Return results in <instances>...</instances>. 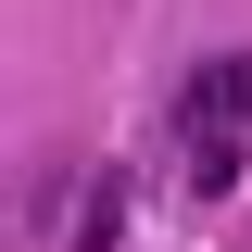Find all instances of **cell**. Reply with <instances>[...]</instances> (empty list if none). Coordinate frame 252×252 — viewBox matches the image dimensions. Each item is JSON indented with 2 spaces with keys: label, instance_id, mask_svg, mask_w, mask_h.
Wrapping results in <instances>:
<instances>
[{
  "label": "cell",
  "instance_id": "cell-2",
  "mask_svg": "<svg viewBox=\"0 0 252 252\" xmlns=\"http://www.w3.org/2000/svg\"><path fill=\"white\" fill-rule=\"evenodd\" d=\"M114 227H126V177H101L89 215H76V252H114Z\"/></svg>",
  "mask_w": 252,
  "mask_h": 252
},
{
  "label": "cell",
  "instance_id": "cell-1",
  "mask_svg": "<svg viewBox=\"0 0 252 252\" xmlns=\"http://www.w3.org/2000/svg\"><path fill=\"white\" fill-rule=\"evenodd\" d=\"M177 139H189V189H240V139H252V51H215L177 89Z\"/></svg>",
  "mask_w": 252,
  "mask_h": 252
}]
</instances>
